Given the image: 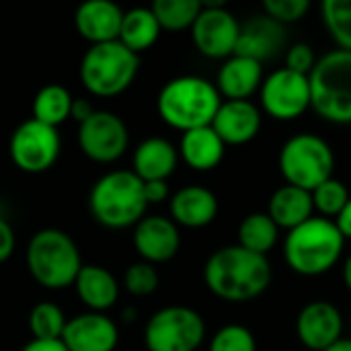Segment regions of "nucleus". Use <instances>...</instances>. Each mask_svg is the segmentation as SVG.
<instances>
[{
    "label": "nucleus",
    "instance_id": "nucleus-1",
    "mask_svg": "<svg viewBox=\"0 0 351 351\" xmlns=\"http://www.w3.org/2000/svg\"><path fill=\"white\" fill-rule=\"evenodd\" d=\"M204 282L220 300L249 302L269 288L271 265L267 257L251 253L241 245H230L210 255L204 267Z\"/></svg>",
    "mask_w": 351,
    "mask_h": 351
},
{
    "label": "nucleus",
    "instance_id": "nucleus-2",
    "mask_svg": "<svg viewBox=\"0 0 351 351\" xmlns=\"http://www.w3.org/2000/svg\"><path fill=\"white\" fill-rule=\"evenodd\" d=\"M220 105L222 97L216 84L193 74L171 78L156 97L160 119L181 132L212 125Z\"/></svg>",
    "mask_w": 351,
    "mask_h": 351
},
{
    "label": "nucleus",
    "instance_id": "nucleus-3",
    "mask_svg": "<svg viewBox=\"0 0 351 351\" xmlns=\"http://www.w3.org/2000/svg\"><path fill=\"white\" fill-rule=\"evenodd\" d=\"M146 208L144 181L134 171H109L95 181L88 193L90 216L111 230L136 226L146 216Z\"/></svg>",
    "mask_w": 351,
    "mask_h": 351
},
{
    "label": "nucleus",
    "instance_id": "nucleus-4",
    "mask_svg": "<svg viewBox=\"0 0 351 351\" xmlns=\"http://www.w3.org/2000/svg\"><path fill=\"white\" fill-rule=\"evenodd\" d=\"M346 239L333 220L313 216L288 232L284 241L286 263L300 276L313 278L327 274L341 259Z\"/></svg>",
    "mask_w": 351,
    "mask_h": 351
},
{
    "label": "nucleus",
    "instance_id": "nucleus-5",
    "mask_svg": "<svg viewBox=\"0 0 351 351\" xmlns=\"http://www.w3.org/2000/svg\"><path fill=\"white\" fill-rule=\"evenodd\" d=\"M25 263L31 278L47 290L74 286V280L82 269V257L76 243L60 228L37 230L25 249Z\"/></svg>",
    "mask_w": 351,
    "mask_h": 351
},
{
    "label": "nucleus",
    "instance_id": "nucleus-6",
    "mask_svg": "<svg viewBox=\"0 0 351 351\" xmlns=\"http://www.w3.org/2000/svg\"><path fill=\"white\" fill-rule=\"evenodd\" d=\"M140 70V56L119 41L97 43L80 60L82 86L95 97H117L132 86Z\"/></svg>",
    "mask_w": 351,
    "mask_h": 351
},
{
    "label": "nucleus",
    "instance_id": "nucleus-7",
    "mask_svg": "<svg viewBox=\"0 0 351 351\" xmlns=\"http://www.w3.org/2000/svg\"><path fill=\"white\" fill-rule=\"evenodd\" d=\"M311 82V107L331 123H351V51L335 49L317 60Z\"/></svg>",
    "mask_w": 351,
    "mask_h": 351
},
{
    "label": "nucleus",
    "instance_id": "nucleus-8",
    "mask_svg": "<svg viewBox=\"0 0 351 351\" xmlns=\"http://www.w3.org/2000/svg\"><path fill=\"white\" fill-rule=\"evenodd\" d=\"M278 165L288 185L315 191L333 177L335 154L321 136L298 134L282 146Z\"/></svg>",
    "mask_w": 351,
    "mask_h": 351
},
{
    "label": "nucleus",
    "instance_id": "nucleus-9",
    "mask_svg": "<svg viewBox=\"0 0 351 351\" xmlns=\"http://www.w3.org/2000/svg\"><path fill=\"white\" fill-rule=\"evenodd\" d=\"M206 337L202 315L189 306L173 304L156 311L144 329L148 351H197Z\"/></svg>",
    "mask_w": 351,
    "mask_h": 351
},
{
    "label": "nucleus",
    "instance_id": "nucleus-10",
    "mask_svg": "<svg viewBox=\"0 0 351 351\" xmlns=\"http://www.w3.org/2000/svg\"><path fill=\"white\" fill-rule=\"evenodd\" d=\"M62 140L58 128L45 125L37 119H27L14 128L8 154L12 165L29 175H39L49 171L60 158Z\"/></svg>",
    "mask_w": 351,
    "mask_h": 351
},
{
    "label": "nucleus",
    "instance_id": "nucleus-11",
    "mask_svg": "<svg viewBox=\"0 0 351 351\" xmlns=\"http://www.w3.org/2000/svg\"><path fill=\"white\" fill-rule=\"evenodd\" d=\"M241 25L224 6V0L202 2V10L191 25V39L197 51L212 60H228L234 56Z\"/></svg>",
    "mask_w": 351,
    "mask_h": 351
},
{
    "label": "nucleus",
    "instance_id": "nucleus-12",
    "mask_svg": "<svg viewBox=\"0 0 351 351\" xmlns=\"http://www.w3.org/2000/svg\"><path fill=\"white\" fill-rule=\"evenodd\" d=\"M78 148L93 162H115L130 146V132L125 121L105 109H97L84 123L78 125Z\"/></svg>",
    "mask_w": 351,
    "mask_h": 351
},
{
    "label": "nucleus",
    "instance_id": "nucleus-13",
    "mask_svg": "<svg viewBox=\"0 0 351 351\" xmlns=\"http://www.w3.org/2000/svg\"><path fill=\"white\" fill-rule=\"evenodd\" d=\"M261 107L278 121H292L311 109V82L308 76L288 70L286 66L263 78Z\"/></svg>",
    "mask_w": 351,
    "mask_h": 351
},
{
    "label": "nucleus",
    "instance_id": "nucleus-14",
    "mask_svg": "<svg viewBox=\"0 0 351 351\" xmlns=\"http://www.w3.org/2000/svg\"><path fill=\"white\" fill-rule=\"evenodd\" d=\"M62 343L68 351H115L119 329L105 313H82L66 321Z\"/></svg>",
    "mask_w": 351,
    "mask_h": 351
},
{
    "label": "nucleus",
    "instance_id": "nucleus-15",
    "mask_svg": "<svg viewBox=\"0 0 351 351\" xmlns=\"http://www.w3.org/2000/svg\"><path fill=\"white\" fill-rule=\"evenodd\" d=\"M343 333V319L335 304L315 300L306 304L296 319V335L304 348L325 351L335 346Z\"/></svg>",
    "mask_w": 351,
    "mask_h": 351
},
{
    "label": "nucleus",
    "instance_id": "nucleus-16",
    "mask_svg": "<svg viewBox=\"0 0 351 351\" xmlns=\"http://www.w3.org/2000/svg\"><path fill=\"white\" fill-rule=\"evenodd\" d=\"M134 247L142 261L167 263L171 261L181 247L179 226L165 216H144L134 226Z\"/></svg>",
    "mask_w": 351,
    "mask_h": 351
},
{
    "label": "nucleus",
    "instance_id": "nucleus-17",
    "mask_svg": "<svg viewBox=\"0 0 351 351\" xmlns=\"http://www.w3.org/2000/svg\"><path fill=\"white\" fill-rule=\"evenodd\" d=\"M123 10L111 0H86L74 12V27L90 45L117 41Z\"/></svg>",
    "mask_w": 351,
    "mask_h": 351
},
{
    "label": "nucleus",
    "instance_id": "nucleus-18",
    "mask_svg": "<svg viewBox=\"0 0 351 351\" xmlns=\"http://www.w3.org/2000/svg\"><path fill=\"white\" fill-rule=\"evenodd\" d=\"M284 43H286L284 25L276 23L267 14H261L241 25L234 56H243L263 64L265 60L276 58L284 49Z\"/></svg>",
    "mask_w": 351,
    "mask_h": 351
},
{
    "label": "nucleus",
    "instance_id": "nucleus-19",
    "mask_svg": "<svg viewBox=\"0 0 351 351\" xmlns=\"http://www.w3.org/2000/svg\"><path fill=\"white\" fill-rule=\"evenodd\" d=\"M212 130L228 146H241L251 142L261 130V111L251 101H222Z\"/></svg>",
    "mask_w": 351,
    "mask_h": 351
},
{
    "label": "nucleus",
    "instance_id": "nucleus-20",
    "mask_svg": "<svg viewBox=\"0 0 351 351\" xmlns=\"http://www.w3.org/2000/svg\"><path fill=\"white\" fill-rule=\"evenodd\" d=\"M171 220L185 228H204L218 216V197L202 185H187L171 197Z\"/></svg>",
    "mask_w": 351,
    "mask_h": 351
},
{
    "label": "nucleus",
    "instance_id": "nucleus-21",
    "mask_svg": "<svg viewBox=\"0 0 351 351\" xmlns=\"http://www.w3.org/2000/svg\"><path fill=\"white\" fill-rule=\"evenodd\" d=\"M261 82L263 64L243 56H230L218 70L216 88L226 101H249L261 88Z\"/></svg>",
    "mask_w": 351,
    "mask_h": 351
},
{
    "label": "nucleus",
    "instance_id": "nucleus-22",
    "mask_svg": "<svg viewBox=\"0 0 351 351\" xmlns=\"http://www.w3.org/2000/svg\"><path fill=\"white\" fill-rule=\"evenodd\" d=\"M179 162V150L167 138L152 136L142 140L134 150V175L144 183L167 181Z\"/></svg>",
    "mask_w": 351,
    "mask_h": 351
},
{
    "label": "nucleus",
    "instance_id": "nucleus-23",
    "mask_svg": "<svg viewBox=\"0 0 351 351\" xmlns=\"http://www.w3.org/2000/svg\"><path fill=\"white\" fill-rule=\"evenodd\" d=\"M74 290L90 313H105L119 300V282L101 265H82L74 280Z\"/></svg>",
    "mask_w": 351,
    "mask_h": 351
},
{
    "label": "nucleus",
    "instance_id": "nucleus-24",
    "mask_svg": "<svg viewBox=\"0 0 351 351\" xmlns=\"http://www.w3.org/2000/svg\"><path fill=\"white\" fill-rule=\"evenodd\" d=\"M177 150H179V156L183 158V162L189 169L206 173V171L216 169L222 162L226 144L212 130V125H206V128L183 132Z\"/></svg>",
    "mask_w": 351,
    "mask_h": 351
},
{
    "label": "nucleus",
    "instance_id": "nucleus-25",
    "mask_svg": "<svg viewBox=\"0 0 351 351\" xmlns=\"http://www.w3.org/2000/svg\"><path fill=\"white\" fill-rule=\"evenodd\" d=\"M313 212H315V206H313L311 191L288 185V183L271 195L269 208H267V216L276 222V226L286 228L288 232L304 224L306 220H311Z\"/></svg>",
    "mask_w": 351,
    "mask_h": 351
},
{
    "label": "nucleus",
    "instance_id": "nucleus-26",
    "mask_svg": "<svg viewBox=\"0 0 351 351\" xmlns=\"http://www.w3.org/2000/svg\"><path fill=\"white\" fill-rule=\"evenodd\" d=\"M160 31L162 29H160L152 8L136 6V8H130L123 12V21H121L117 41L123 43L136 56H140L142 51L150 49L158 41Z\"/></svg>",
    "mask_w": 351,
    "mask_h": 351
},
{
    "label": "nucleus",
    "instance_id": "nucleus-27",
    "mask_svg": "<svg viewBox=\"0 0 351 351\" xmlns=\"http://www.w3.org/2000/svg\"><path fill=\"white\" fill-rule=\"evenodd\" d=\"M74 97L70 90L62 84H45L43 88L37 90L33 99V119L58 128L70 117V107H72Z\"/></svg>",
    "mask_w": 351,
    "mask_h": 351
},
{
    "label": "nucleus",
    "instance_id": "nucleus-28",
    "mask_svg": "<svg viewBox=\"0 0 351 351\" xmlns=\"http://www.w3.org/2000/svg\"><path fill=\"white\" fill-rule=\"evenodd\" d=\"M278 237H280V228L267 216V212L249 214L239 226V245L263 257H267V253L276 247Z\"/></svg>",
    "mask_w": 351,
    "mask_h": 351
},
{
    "label": "nucleus",
    "instance_id": "nucleus-29",
    "mask_svg": "<svg viewBox=\"0 0 351 351\" xmlns=\"http://www.w3.org/2000/svg\"><path fill=\"white\" fill-rule=\"evenodd\" d=\"M150 8L160 29L183 31V29H191V25L195 23L202 10V0H156L152 2Z\"/></svg>",
    "mask_w": 351,
    "mask_h": 351
},
{
    "label": "nucleus",
    "instance_id": "nucleus-30",
    "mask_svg": "<svg viewBox=\"0 0 351 351\" xmlns=\"http://www.w3.org/2000/svg\"><path fill=\"white\" fill-rule=\"evenodd\" d=\"M64 327L66 317L56 302H39L29 313V331L33 339H62Z\"/></svg>",
    "mask_w": 351,
    "mask_h": 351
},
{
    "label": "nucleus",
    "instance_id": "nucleus-31",
    "mask_svg": "<svg viewBox=\"0 0 351 351\" xmlns=\"http://www.w3.org/2000/svg\"><path fill=\"white\" fill-rule=\"evenodd\" d=\"M323 21L339 49L351 51V0H325Z\"/></svg>",
    "mask_w": 351,
    "mask_h": 351
},
{
    "label": "nucleus",
    "instance_id": "nucleus-32",
    "mask_svg": "<svg viewBox=\"0 0 351 351\" xmlns=\"http://www.w3.org/2000/svg\"><path fill=\"white\" fill-rule=\"evenodd\" d=\"M311 195H313L315 210L321 212V216L329 218V220L337 218L341 214V210L348 206V202H350L351 197L348 187L339 179H335V177H331L329 181L319 185L315 191H311Z\"/></svg>",
    "mask_w": 351,
    "mask_h": 351
},
{
    "label": "nucleus",
    "instance_id": "nucleus-33",
    "mask_svg": "<svg viewBox=\"0 0 351 351\" xmlns=\"http://www.w3.org/2000/svg\"><path fill=\"white\" fill-rule=\"evenodd\" d=\"M123 288L138 298L150 296L156 288H158V271L154 265L140 261V263H132L125 274H123Z\"/></svg>",
    "mask_w": 351,
    "mask_h": 351
},
{
    "label": "nucleus",
    "instance_id": "nucleus-34",
    "mask_svg": "<svg viewBox=\"0 0 351 351\" xmlns=\"http://www.w3.org/2000/svg\"><path fill=\"white\" fill-rule=\"evenodd\" d=\"M208 351H257V341L247 327L226 325L212 337Z\"/></svg>",
    "mask_w": 351,
    "mask_h": 351
},
{
    "label": "nucleus",
    "instance_id": "nucleus-35",
    "mask_svg": "<svg viewBox=\"0 0 351 351\" xmlns=\"http://www.w3.org/2000/svg\"><path fill=\"white\" fill-rule=\"evenodd\" d=\"M308 8H311L308 0H265L263 2L265 14L280 25L300 21L308 12Z\"/></svg>",
    "mask_w": 351,
    "mask_h": 351
},
{
    "label": "nucleus",
    "instance_id": "nucleus-36",
    "mask_svg": "<svg viewBox=\"0 0 351 351\" xmlns=\"http://www.w3.org/2000/svg\"><path fill=\"white\" fill-rule=\"evenodd\" d=\"M317 64L315 51L308 43H292L286 51V68L308 76Z\"/></svg>",
    "mask_w": 351,
    "mask_h": 351
},
{
    "label": "nucleus",
    "instance_id": "nucleus-37",
    "mask_svg": "<svg viewBox=\"0 0 351 351\" xmlns=\"http://www.w3.org/2000/svg\"><path fill=\"white\" fill-rule=\"evenodd\" d=\"M14 247H16V237H14V230L10 226V222L6 218L0 216V263L8 261L14 253Z\"/></svg>",
    "mask_w": 351,
    "mask_h": 351
},
{
    "label": "nucleus",
    "instance_id": "nucleus-38",
    "mask_svg": "<svg viewBox=\"0 0 351 351\" xmlns=\"http://www.w3.org/2000/svg\"><path fill=\"white\" fill-rule=\"evenodd\" d=\"M144 197L150 204H162L169 199V185L167 181H148L144 183Z\"/></svg>",
    "mask_w": 351,
    "mask_h": 351
},
{
    "label": "nucleus",
    "instance_id": "nucleus-39",
    "mask_svg": "<svg viewBox=\"0 0 351 351\" xmlns=\"http://www.w3.org/2000/svg\"><path fill=\"white\" fill-rule=\"evenodd\" d=\"M97 109L93 107V103L88 101V99H82V97H78V99H74L72 101V107H70V117L80 125V123H84L93 113H95Z\"/></svg>",
    "mask_w": 351,
    "mask_h": 351
},
{
    "label": "nucleus",
    "instance_id": "nucleus-40",
    "mask_svg": "<svg viewBox=\"0 0 351 351\" xmlns=\"http://www.w3.org/2000/svg\"><path fill=\"white\" fill-rule=\"evenodd\" d=\"M21 351H68V348L62 343V339H31Z\"/></svg>",
    "mask_w": 351,
    "mask_h": 351
},
{
    "label": "nucleus",
    "instance_id": "nucleus-41",
    "mask_svg": "<svg viewBox=\"0 0 351 351\" xmlns=\"http://www.w3.org/2000/svg\"><path fill=\"white\" fill-rule=\"evenodd\" d=\"M335 222V226L339 228V232H341V237L348 241L351 239V197L350 202H348V206L341 210V214L333 220Z\"/></svg>",
    "mask_w": 351,
    "mask_h": 351
},
{
    "label": "nucleus",
    "instance_id": "nucleus-42",
    "mask_svg": "<svg viewBox=\"0 0 351 351\" xmlns=\"http://www.w3.org/2000/svg\"><path fill=\"white\" fill-rule=\"evenodd\" d=\"M343 282H346L348 290L351 292V255L346 259V263H343Z\"/></svg>",
    "mask_w": 351,
    "mask_h": 351
},
{
    "label": "nucleus",
    "instance_id": "nucleus-43",
    "mask_svg": "<svg viewBox=\"0 0 351 351\" xmlns=\"http://www.w3.org/2000/svg\"><path fill=\"white\" fill-rule=\"evenodd\" d=\"M325 351H351V339H339L335 346H331L329 350Z\"/></svg>",
    "mask_w": 351,
    "mask_h": 351
}]
</instances>
